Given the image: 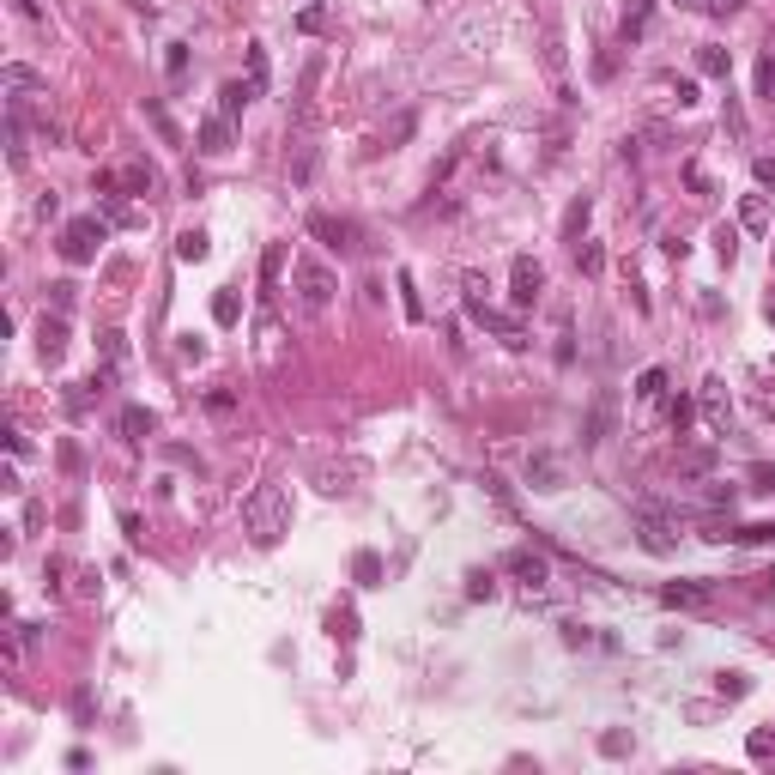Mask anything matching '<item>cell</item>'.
<instances>
[{
    "label": "cell",
    "mask_w": 775,
    "mask_h": 775,
    "mask_svg": "<svg viewBox=\"0 0 775 775\" xmlns=\"http://www.w3.org/2000/svg\"><path fill=\"white\" fill-rule=\"evenodd\" d=\"M400 304H406V321H424V304L412 291V273H400Z\"/></svg>",
    "instance_id": "cell-32"
},
{
    "label": "cell",
    "mask_w": 775,
    "mask_h": 775,
    "mask_svg": "<svg viewBox=\"0 0 775 775\" xmlns=\"http://www.w3.org/2000/svg\"><path fill=\"white\" fill-rule=\"evenodd\" d=\"M642 31H648V0H637V6L624 12V43H630V36H642Z\"/></svg>",
    "instance_id": "cell-33"
},
{
    "label": "cell",
    "mask_w": 775,
    "mask_h": 775,
    "mask_svg": "<svg viewBox=\"0 0 775 775\" xmlns=\"http://www.w3.org/2000/svg\"><path fill=\"white\" fill-rule=\"evenodd\" d=\"M697 67H703L708 79H727V73H733V55H727V49H703V55H697Z\"/></svg>",
    "instance_id": "cell-25"
},
{
    "label": "cell",
    "mask_w": 775,
    "mask_h": 775,
    "mask_svg": "<svg viewBox=\"0 0 775 775\" xmlns=\"http://www.w3.org/2000/svg\"><path fill=\"white\" fill-rule=\"evenodd\" d=\"M660 606H673V612H708V606H715V581H667V588H660Z\"/></svg>",
    "instance_id": "cell-7"
},
{
    "label": "cell",
    "mask_w": 775,
    "mask_h": 775,
    "mask_svg": "<svg viewBox=\"0 0 775 775\" xmlns=\"http://www.w3.org/2000/svg\"><path fill=\"white\" fill-rule=\"evenodd\" d=\"M637 400H667V370H660V364H648V370L637 376Z\"/></svg>",
    "instance_id": "cell-18"
},
{
    "label": "cell",
    "mask_w": 775,
    "mask_h": 775,
    "mask_svg": "<svg viewBox=\"0 0 775 775\" xmlns=\"http://www.w3.org/2000/svg\"><path fill=\"white\" fill-rule=\"evenodd\" d=\"M279 273H285V242H273L267 255H261V285H267V291L279 285Z\"/></svg>",
    "instance_id": "cell-27"
},
{
    "label": "cell",
    "mask_w": 775,
    "mask_h": 775,
    "mask_svg": "<svg viewBox=\"0 0 775 775\" xmlns=\"http://www.w3.org/2000/svg\"><path fill=\"white\" fill-rule=\"evenodd\" d=\"M588 218H594V201L575 194V206L564 212V242H581V236H588Z\"/></svg>",
    "instance_id": "cell-16"
},
{
    "label": "cell",
    "mask_w": 775,
    "mask_h": 775,
    "mask_svg": "<svg viewBox=\"0 0 775 775\" xmlns=\"http://www.w3.org/2000/svg\"><path fill=\"white\" fill-rule=\"evenodd\" d=\"M309 236H321L339 255H358V225L352 218H334V212H309Z\"/></svg>",
    "instance_id": "cell-6"
},
{
    "label": "cell",
    "mask_w": 775,
    "mask_h": 775,
    "mask_svg": "<svg viewBox=\"0 0 775 775\" xmlns=\"http://www.w3.org/2000/svg\"><path fill=\"white\" fill-rule=\"evenodd\" d=\"M637 540L648 558H673L678 551V521L667 515V509H654V503H642L637 509Z\"/></svg>",
    "instance_id": "cell-3"
},
{
    "label": "cell",
    "mask_w": 775,
    "mask_h": 775,
    "mask_svg": "<svg viewBox=\"0 0 775 775\" xmlns=\"http://www.w3.org/2000/svg\"><path fill=\"white\" fill-rule=\"evenodd\" d=\"M751 170H757V182H763V188H775V158H757Z\"/></svg>",
    "instance_id": "cell-48"
},
{
    "label": "cell",
    "mask_w": 775,
    "mask_h": 775,
    "mask_svg": "<svg viewBox=\"0 0 775 775\" xmlns=\"http://www.w3.org/2000/svg\"><path fill=\"white\" fill-rule=\"evenodd\" d=\"M36 352H43V364H61V352H67V315H61V309L43 315V328H36Z\"/></svg>",
    "instance_id": "cell-11"
},
{
    "label": "cell",
    "mask_w": 775,
    "mask_h": 775,
    "mask_svg": "<svg viewBox=\"0 0 775 775\" xmlns=\"http://www.w3.org/2000/svg\"><path fill=\"white\" fill-rule=\"evenodd\" d=\"M279 321H273V315H261V364H279V352H285V345H279Z\"/></svg>",
    "instance_id": "cell-24"
},
{
    "label": "cell",
    "mask_w": 775,
    "mask_h": 775,
    "mask_svg": "<svg viewBox=\"0 0 775 775\" xmlns=\"http://www.w3.org/2000/svg\"><path fill=\"white\" fill-rule=\"evenodd\" d=\"M146 122L158 128V139H164V146H182V134H176V122H170V109L158 98H146Z\"/></svg>",
    "instance_id": "cell-21"
},
{
    "label": "cell",
    "mask_w": 775,
    "mask_h": 775,
    "mask_svg": "<svg viewBox=\"0 0 775 775\" xmlns=\"http://www.w3.org/2000/svg\"><path fill=\"white\" fill-rule=\"evenodd\" d=\"M667 424L684 437V424H691V400H667Z\"/></svg>",
    "instance_id": "cell-38"
},
{
    "label": "cell",
    "mask_w": 775,
    "mask_h": 775,
    "mask_svg": "<svg viewBox=\"0 0 775 775\" xmlns=\"http://www.w3.org/2000/svg\"><path fill=\"white\" fill-rule=\"evenodd\" d=\"M606 418H612V406L600 400V406H594V418H588V437H581V442H600V437H606Z\"/></svg>",
    "instance_id": "cell-37"
},
{
    "label": "cell",
    "mask_w": 775,
    "mask_h": 775,
    "mask_svg": "<svg viewBox=\"0 0 775 775\" xmlns=\"http://www.w3.org/2000/svg\"><path fill=\"white\" fill-rule=\"evenodd\" d=\"M708 545H775V521H751V527H727V521H715V527H708L703 534Z\"/></svg>",
    "instance_id": "cell-9"
},
{
    "label": "cell",
    "mask_w": 775,
    "mask_h": 775,
    "mask_svg": "<svg viewBox=\"0 0 775 775\" xmlns=\"http://www.w3.org/2000/svg\"><path fill=\"white\" fill-rule=\"evenodd\" d=\"M73 291H79V285H67V279H61V285H49V304L67 315V309H73Z\"/></svg>",
    "instance_id": "cell-41"
},
{
    "label": "cell",
    "mask_w": 775,
    "mask_h": 775,
    "mask_svg": "<svg viewBox=\"0 0 775 775\" xmlns=\"http://www.w3.org/2000/svg\"><path fill=\"white\" fill-rule=\"evenodd\" d=\"M122 188H128V194H152V188H158V170L134 158V164L122 170Z\"/></svg>",
    "instance_id": "cell-19"
},
{
    "label": "cell",
    "mask_w": 775,
    "mask_h": 775,
    "mask_svg": "<svg viewBox=\"0 0 775 775\" xmlns=\"http://www.w3.org/2000/svg\"><path fill=\"white\" fill-rule=\"evenodd\" d=\"M152 424H158V418H152L146 406H128V412H122V437H128V442H146V437H152Z\"/></svg>",
    "instance_id": "cell-17"
},
{
    "label": "cell",
    "mask_w": 775,
    "mask_h": 775,
    "mask_svg": "<svg viewBox=\"0 0 775 775\" xmlns=\"http://www.w3.org/2000/svg\"><path fill=\"white\" fill-rule=\"evenodd\" d=\"M509 279H515V291H509V304L515 309H534L540 304V291H545V273L534 255H515V267H509Z\"/></svg>",
    "instance_id": "cell-5"
},
{
    "label": "cell",
    "mask_w": 775,
    "mask_h": 775,
    "mask_svg": "<svg viewBox=\"0 0 775 775\" xmlns=\"http://www.w3.org/2000/svg\"><path fill=\"white\" fill-rule=\"evenodd\" d=\"M467 600H497V581H491L485 570H472L467 575Z\"/></svg>",
    "instance_id": "cell-31"
},
{
    "label": "cell",
    "mask_w": 775,
    "mask_h": 775,
    "mask_svg": "<svg viewBox=\"0 0 775 775\" xmlns=\"http://www.w3.org/2000/svg\"><path fill=\"white\" fill-rule=\"evenodd\" d=\"M291 182H297V188H309V182H315V146H304V152L291 158Z\"/></svg>",
    "instance_id": "cell-29"
},
{
    "label": "cell",
    "mask_w": 775,
    "mask_h": 775,
    "mask_svg": "<svg viewBox=\"0 0 775 775\" xmlns=\"http://www.w3.org/2000/svg\"><path fill=\"white\" fill-rule=\"evenodd\" d=\"M212 321H218V328H236V321H242V297H236L231 285L212 297Z\"/></svg>",
    "instance_id": "cell-20"
},
{
    "label": "cell",
    "mask_w": 775,
    "mask_h": 775,
    "mask_svg": "<svg viewBox=\"0 0 775 775\" xmlns=\"http://www.w3.org/2000/svg\"><path fill=\"white\" fill-rule=\"evenodd\" d=\"M255 98H261V91H255L249 79H231V85H218V115H225V122H236V115H242Z\"/></svg>",
    "instance_id": "cell-14"
},
{
    "label": "cell",
    "mask_w": 775,
    "mask_h": 775,
    "mask_svg": "<svg viewBox=\"0 0 775 775\" xmlns=\"http://www.w3.org/2000/svg\"><path fill=\"white\" fill-rule=\"evenodd\" d=\"M751 478H757L751 491H775V467H751Z\"/></svg>",
    "instance_id": "cell-47"
},
{
    "label": "cell",
    "mask_w": 775,
    "mask_h": 775,
    "mask_svg": "<svg viewBox=\"0 0 775 775\" xmlns=\"http://www.w3.org/2000/svg\"><path fill=\"white\" fill-rule=\"evenodd\" d=\"M678 467H684V472H708V467H715V455H708V448H691Z\"/></svg>",
    "instance_id": "cell-42"
},
{
    "label": "cell",
    "mask_w": 775,
    "mask_h": 775,
    "mask_svg": "<svg viewBox=\"0 0 775 775\" xmlns=\"http://www.w3.org/2000/svg\"><path fill=\"white\" fill-rule=\"evenodd\" d=\"M757 98L775 103V61H757Z\"/></svg>",
    "instance_id": "cell-39"
},
{
    "label": "cell",
    "mask_w": 775,
    "mask_h": 775,
    "mask_svg": "<svg viewBox=\"0 0 775 775\" xmlns=\"http://www.w3.org/2000/svg\"><path fill=\"white\" fill-rule=\"evenodd\" d=\"M98 249H103V218H67L61 225V255H67L73 267L98 261Z\"/></svg>",
    "instance_id": "cell-4"
},
{
    "label": "cell",
    "mask_w": 775,
    "mask_h": 775,
    "mask_svg": "<svg viewBox=\"0 0 775 775\" xmlns=\"http://www.w3.org/2000/svg\"><path fill=\"white\" fill-rule=\"evenodd\" d=\"M600 751H606V757H624V751H630V733H600Z\"/></svg>",
    "instance_id": "cell-43"
},
{
    "label": "cell",
    "mask_w": 775,
    "mask_h": 775,
    "mask_svg": "<svg viewBox=\"0 0 775 775\" xmlns=\"http://www.w3.org/2000/svg\"><path fill=\"white\" fill-rule=\"evenodd\" d=\"M673 103H678V109H691V103H697V85H691V79H673Z\"/></svg>",
    "instance_id": "cell-45"
},
{
    "label": "cell",
    "mask_w": 775,
    "mask_h": 775,
    "mask_svg": "<svg viewBox=\"0 0 775 775\" xmlns=\"http://www.w3.org/2000/svg\"><path fill=\"white\" fill-rule=\"evenodd\" d=\"M527 485L534 491H564V461L558 455H534L527 461Z\"/></svg>",
    "instance_id": "cell-13"
},
{
    "label": "cell",
    "mask_w": 775,
    "mask_h": 775,
    "mask_svg": "<svg viewBox=\"0 0 775 775\" xmlns=\"http://www.w3.org/2000/svg\"><path fill=\"white\" fill-rule=\"evenodd\" d=\"M164 67H170V79H182V73H188V43H170Z\"/></svg>",
    "instance_id": "cell-36"
},
{
    "label": "cell",
    "mask_w": 775,
    "mask_h": 775,
    "mask_svg": "<svg viewBox=\"0 0 775 775\" xmlns=\"http://www.w3.org/2000/svg\"><path fill=\"white\" fill-rule=\"evenodd\" d=\"M206 255H212L206 231H182V236H176V261H206Z\"/></svg>",
    "instance_id": "cell-22"
},
{
    "label": "cell",
    "mask_w": 775,
    "mask_h": 775,
    "mask_svg": "<svg viewBox=\"0 0 775 775\" xmlns=\"http://www.w3.org/2000/svg\"><path fill=\"white\" fill-rule=\"evenodd\" d=\"M739 231H751V236L770 231V201H763V194H745L739 201Z\"/></svg>",
    "instance_id": "cell-15"
},
{
    "label": "cell",
    "mask_w": 775,
    "mask_h": 775,
    "mask_svg": "<svg viewBox=\"0 0 775 775\" xmlns=\"http://www.w3.org/2000/svg\"><path fill=\"white\" fill-rule=\"evenodd\" d=\"M739 6H745V0H703V12H708V19H733Z\"/></svg>",
    "instance_id": "cell-44"
},
{
    "label": "cell",
    "mask_w": 775,
    "mask_h": 775,
    "mask_svg": "<svg viewBox=\"0 0 775 775\" xmlns=\"http://www.w3.org/2000/svg\"><path fill=\"white\" fill-rule=\"evenodd\" d=\"M291 285H297V297H304L309 315H321V309L334 304V291H339V279L321 267L315 255H297V261H291Z\"/></svg>",
    "instance_id": "cell-2"
},
{
    "label": "cell",
    "mask_w": 775,
    "mask_h": 775,
    "mask_svg": "<svg viewBox=\"0 0 775 775\" xmlns=\"http://www.w3.org/2000/svg\"><path fill=\"white\" fill-rule=\"evenodd\" d=\"M570 249H575V267L588 273V279H594V273L606 267V255H600V242H588V236H581V242H570Z\"/></svg>",
    "instance_id": "cell-23"
},
{
    "label": "cell",
    "mask_w": 775,
    "mask_h": 775,
    "mask_svg": "<svg viewBox=\"0 0 775 775\" xmlns=\"http://www.w3.org/2000/svg\"><path fill=\"white\" fill-rule=\"evenodd\" d=\"M703 418L715 437H727V424H733V406H727V382L721 376H708L703 382Z\"/></svg>",
    "instance_id": "cell-10"
},
{
    "label": "cell",
    "mask_w": 775,
    "mask_h": 775,
    "mask_svg": "<svg viewBox=\"0 0 775 775\" xmlns=\"http://www.w3.org/2000/svg\"><path fill=\"white\" fill-rule=\"evenodd\" d=\"M715 249H721V261H733V255H739V231L721 225V231H715Z\"/></svg>",
    "instance_id": "cell-35"
},
{
    "label": "cell",
    "mask_w": 775,
    "mask_h": 775,
    "mask_svg": "<svg viewBox=\"0 0 775 775\" xmlns=\"http://www.w3.org/2000/svg\"><path fill=\"white\" fill-rule=\"evenodd\" d=\"M406 134H412V115H400V122H394V128H388V134H382V146H400Z\"/></svg>",
    "instance_id": "cell-46"
},
{
    "label": "cell",
    "mask_w": 775,
    "mask_h": 775,
    "mask_svg": "<svg viewBox=\"0 0 775 775\" xmlns=\"http://www.w3.org/2000/svg\"><path fill=\"white\" fill-rule=\"evenodd\" d=\"M242 527H249L255 545L285 540V534H291V497H285V485H255L249 503H242Z\"/></svg>",
    "instance_id": "cell-1"
},
{
    "label": "cell",
    "mask_w": 775,
    "mask_h": 775,
    "mask_svg": "<svg viewBox=\"0 0 775 775\" xmlns=\"http://www.w3.org/2000/svg\"><path fill=\"white\" fill-rule=\"evenodd\" d=\"M678 6H703V0H678Z\"/></svg>",
    "instance_id": "cell-50"
},
{
    "label": "cell",
    "mask_w": 775,
    "mask_h": 775,
    "mask_svg": "<svg viewBox=\"0 0 775 775\" xmlns=\"http://www.w3.org/2000/svg\"><path fill=\"white\" fill-rule=\"evenodd\" d=\"M12 6H19L25 19H36V12H43V0H12Z\"/></svg>",
    "instance_id": "cell-49"
},
{
    "label": "cell",
    "mask_w": 775,
    "mask_h": 775,
    "mask_svg": "<svg viewBox=\"0 0 775 775\" xmlns=\"http://www.w3.org/2000/svg\"><path fill=\"white\" fill-rule=\"evenodd\" d=\"M231 146H236V128L225 122V115H206V122H201V152H206V158H225Z\"/></svg>",
    "instance_id": "cell-12"
},
{
    "label": "cell",
    "mask_w": 775,
    "mask_h": 775,
    "mask_svg": "<svg viewBox=\"0 0 775 775\" xmlns=\"http://www.w3.org/2000/svg\"><path fill=\"white\" fill-rule=\"evenodd\" d=\"M503 570L515 575L521 588H534V594H540L545 581H551V570H545V558H540V551H527V545H515V551H509V558H503Z\"/></svg>",
    "instance_id": "cell-8"
},
{
    "label": "cell",
    "mask_w": 775,
    "mask_h": 775,
    "mask_svg": "<svg viewBox=\"0 0 775 775\" xmlns=\"http://www.w3.org/2000/svg\"><path fill=\"white\" fill-rule=\"evenodd\" d=\"M376 575H382V558H376V551H358V581L376 588Z\"/></svg>",
    "instance_id": "cell-34"
},
{
    "label": "cell",
    "mask_w": 775,
    "mask_h": 775,
    "mask_svg": "<svg viewBox=\"0 0 775 775\" xmlns=\"http://www.w3.org/2000/svg\"><path fill=\"white\" fill-rule=\"evenodd\" d=\"M745 751H751L757 763H763V757H775V727H757V733L745 739Z\"/></svg>",
    "instance_id": "cell-30"
},
{
    "label": "cell",
    "mask_w": 775,
    "mask_h": 775,
    "mask_svg": "<svg viewBox=\"0 0 775 775\" xmlns=\"http://www.w3.org/2000/svg\"><path fill=\"white\" fill-rule=\"evenodd\" d=\"M249 85L267 91V49H261V43H249Z\"/></svg>",
    "instance_id": "cell-28"
},
{
    "label": "cell",
    "mask_w": 775,
    "mask_h": 775,
    "mask_svg": "<svg viewBox=\"0 0 775 775\" xmlns=\"http://www.w3.org/2000/svg\"><path fill=\"white\" fill-rule=\"evenodd\" d=\"M321 25H328V12H321V6H304V12H297V31H321Z\"/></svg>",
    "instance_id": "cell-40"
},
{
    "label": "cell",
    "mask_w": 775,
    "mask_h": 775,
    "mask_svg": "<svg viewBox=\"0 0 775 775\" xmlns=\"http://www.w3.org/2000/svg\"><path fill=\"white\" fill-rule=\"evenodd\" d=\"M715 691H721L727 703H739V697H751V678L745 673H715Z\"/></svg>",
    "instance_id": "cell-26"
}]
</instances>
